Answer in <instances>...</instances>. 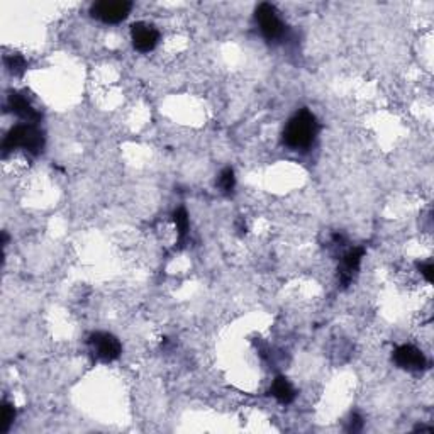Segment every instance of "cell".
Returning <instances> with one entry per match:
<instances>
[{"label":"cell","instance_id":"obj_6","mask_svg":"<svg viewBox=\"0 0 434 434\" xmlns=\"http://www.w3.org/2000/svg\"><path fill=\"white\" fill-rule=\"evenodd\" d=\"M131 39L136 50L141 51V53H149L160 41V32L152 24L136 22V24L131 25Z\"/></svg>","mask_w":434,"mask_h":434},{"label":"cell","instance_id":"obj_10","mask_svg":"<svg viewBox=\"0 0 434 434\" xmlns=\"http://www.w3.org/2000/svg\"><path fill=\"white\" fill-rule=\"evenodd\" d=\"M270 392L273 393L275 399L282 404H290L293 399H296V391H293V387L290 385V382L287 380L285 377L275 378Z\"/></svg>","mask_w":434,"mask_h":434},{"label":"cell","instance_id":"obj_15","mask_svg":"<svg viewBox=\"0 0 434 434\" xmlns=\"http://www.w3.org/2000/svg\"><path fill=\"white\" fill-rule=\"evenodd\" d=\"M362 428H363L362 417H360L358 414H353V415H351V421H349L348 431H349V433H358Z\"/></svg>","mask_w":434,"mask_h":434},{"label":"cell","instance_id":"obj_7","mask_svg":"<svg viewBox=\"0 0 434 434\" xmlns=\"http://www.w3.org/2000/svg\"><path fill=\"white\" fill-rule=\"evenodd\" d=\"M393 362L404 370L421 371L426 369V356L422 355L421 349L411 347V344H402L397 348L393 353Z\"/></svg>","mask_w":434,"mask_h":434},{"label":"cell","instance_id":"obj_1","mask_svg":"<svg viewBox=\"0 0 434 434\" xmlns=\"http://www.w3.org/2000/svg\"><path fill=\"white\" fill-rule=\"evenodd\" d=\"M319 124L311 110L302 109L289 121L283 130V143L292 149H305L314 143Z\"/></svg>","mask_w":434,"mask_h":434},{"label":"cell","instance_id":"obj_8","mask_svg":"<svg viewBox=\"0 0 434 434\" xmlns=\"http://www.w3.org/2000/svg\"><path fill=\"white\" fill-rule=\"evenodd\" d=\"M7 105L12 110L16 116H19L22 121H25L28 124H34L36 121H39V112L32 107V104L29 102V99L25 95L19 94V92H12L7 99Z\"/></svg>","mask_w":434,"mask_h":434},{"label":"cell","instance_id":"obj_3","mask_svg":"<svg viewBox=\"0 0 434 434\" xmlns=\"http://www.w3.org/2000/svg\"><path fill=\"white\" fill-rule=\"evenodd\" d=\"M132 3L127 0H101L92 3L90 14L105 24H119L130 16Z\"/></svg>","mask_w":434,"mask_h":434},{"label":"cell","instance_id":"obj_13","mask_svg":"<svg viewBox=\"0 0 434 434\" xmlns=\"http://www.w3.org/2000/svg\"><path fill=\"white\" fill-rule=\"evenodd\" d=\"M14 417H16V409H14L10 404L3 402L2 404V417H0V433L9 431L10 424L14 422Z\"/></svg>","mask_w":434,"mask_h":434},{"label":"cell","instance_id":"obj_5","mask_svg":"<svg viewBox=\"0 0 434 434\" xmlns=\"http://www.w3.org/2000/svg\"><path fill=\"white\" fill-rule=\"evenodd\" d=\"M92 349L102 362H114L121 356V343L114 334L109 333H94L88 340Z\"/></svg>","mask_w":434,"mask_h":434},{"label":"cell","instance_id":"obj_2","mask_svg":"<svg viewBox=\"0 0 434 434\" xmlns=\"http://www.w3.org/2000/svg\"><path fill=\"white\" fill-rule=\"evenodd\" d=\"M2 148L3 153L12 152L16 148H22L32 154H38L44 148V134L34 124H19V126L12 127V130L7 132Z\"/></svg>","mask_w":434,"mask_h":434},{"label":"cell","instance_id":"obj_4","mask_svg":"<svg viewBox=\"0 0 434 434\" xmlns=\"http://www.w3.org/2000/svg\"><path fill=\"white\" fill-rule=\"evenodd\" d=\"M255 17L256 22L260 24L261 34L268 41H277V39L283 38V34H285V24L278 17L277 9L271 3H260L255 10Z\"/></svg>","mask_w":434,"mask_h":434},{"label":"cell","instance_id":"obj_14","mask_svg":"<svg viewBox=\"0 0 434 434\" xmlns=\"http://www.w3.org/2000/svg\"><path fill=\"white\" fill-rule=\"evenodd\" d=\"M6 66L14 75H22L25 70V60L19 54H10V56H6Z\"/></svg>","mask_w":434,"mask_h":434},{"label":"cell","instance_id":"obj_9","mask_svg":"<svg viewBox=\"0 0 434 434\" xmlns=\"http://www.w3.org/2000/svg\"><path fill=\"white\" fill-rule=\"evenodd\" d=\"M363 255H365V249L353 248L343 256V263H341V268H340V277H341V282H343V285H348V283L351 282L353 275H355L356 270H358L360 261H362Z\"/></svg>","mask_w":434,"mask_h":434},{"label":"cell","instance_id":"obj_12","mask_svg":"<svg viewBox=\"0 0 434 434\" xmlns=\"http://www.w3.org/2000/svg\"><path fill=\"white\" fill-rule=\"evenodd\" d=\"M174 223L176 226V231H178V236L180 239L185 238L187 231H189V214L183 207H178L174 212Z\"/></svg>","mask_w":434,"mask_h":434},{"label":"cell","instance_id":"obj_11","mask_svg":"<svg viewBox=\"0 0 434 434\" xmlns=\"http://www.w3.org/2000/svg\"><path fill=\"white\" fill-rule=\"evenodd\" d=\"M217 185L223 190L224 194H231L234 190V185H236V178H234V170L231 167L224 168L219 174V178H217Z\"/></svg>","mask_w":434,"mask_h":434},{"label":"cell","instance_id":"obj_16","mask_svg":"<svg viewBox=\"0 0 434 434\" xmlns=\"http://www.w3.org/2000/svg\"><path fill=\"white\" fill-rule=\"evenodd\" d=\"M419 270H421V273L424 275L426 280L433 282V278H434V267H433V263L419 265Z\"/></svg>","mask_w":434,"mask_h":434}]
</instances>
